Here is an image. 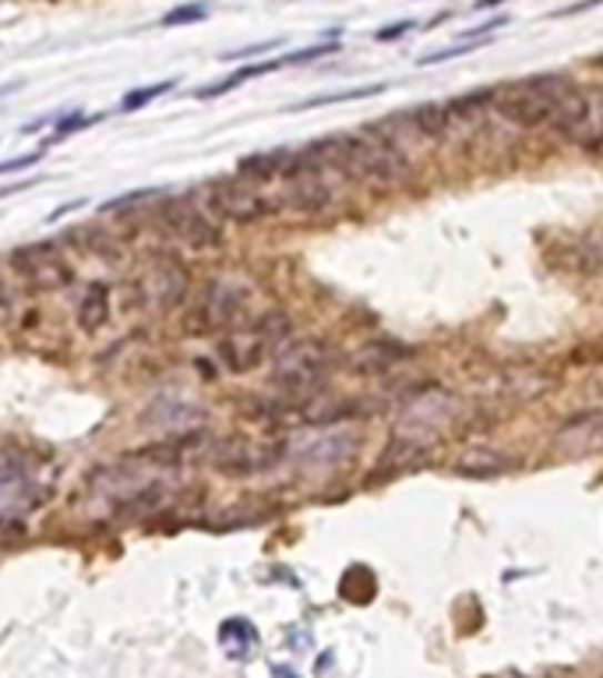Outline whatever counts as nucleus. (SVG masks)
<instances>
[{
    "label": "nucleus",
    "mask_w": 603,
    "mask_h": 678,
    "mask_svg": "<svg viewBox=\"0 0 603 678\" xmlns=\"http://www.w3.org/2000/svg\"><path fill=\"white\" fill-rule=\"evenodd\" d=\"M290 156L293 152H261V156H251V159L240 163V177H248V181H272V177L287 173Z\"/></svg>",
    "instance_id": "nucleus-17"
},
{
    "label": "nucleus",
    "mask_w": 603,
    "mask_h": 678,
    "mask_svg": "<svg viewBox=\"0 0 603 678\" xmlns=\"http://www.w3.org/2000/svg\"><path fill=\"white\" fill-rule=\"evenodd\" d=\"M287 206L293 212H321L332 206V185L321 177V170H304V173H293L290 177V188H287Z\"/></svg>",
    "instance_id": "nucleus-12"
},
{
    "label": "nucleus",
    "mask_w": 603,
    "mask_h": 678,
    "mask_svg": "<svg viewBox=\"0 0 603 678\" xmlns=\"http://www.w3.org/2000/svg\"><path fill=\"white\" fill-rule=\"evenodd\" d=\"M78 329L96 336L99 329H103L110 322V287L107 283H89L86 293H82V301H78Z\"/></svg>",
    "instance_id": "nucleus-16"
},
{
    "label": "nucleus",
    "mask_w": 603,
    "mask_h": 678,
    "mask_svg": "<svg viewBox=\"0 0 603 678\" xmlns=\"http://www.w3.org/2000/svg\"><path fill=\"white\" fill-rule=\"evenodd\" d=\"M290 339V318L283 311H261L251 322H240L219 339V361L233 375H248L275 357V350Z\"/></svg>",
    "instance_id": "nucleus-2"
},
{
    "label": "nucleus",
    "mask_w": 603,
    "mask_h": 678,
    "mask_svg": "<svg viewBox=\"0 0 603 678\" xmlns=\"http://www.w3.org/2000/svg\"><path fill=\"white\" fill-rule=\"evenodd\" d=\"M11 266L14 272L26 279L32 290H64L74 272L68 266V258L60 255L53 245H29V248H18L11 255Z\"/></svg>",
    "instance_id": "nucleus-9"
},
{
    "label": "nucleus",
    "mask_w": 603,
    "mask_h": 678,
    "mask_svg": "<svg viewBox=\"0 0 603 678\" xmlns=\"http://www.w3.org/2000/svg\"><path fill=\"white\" fill-rule=\"evenodd\" d=\"M8 308V293H4V287H0V311Z\"/></svg>",
    "instance_id": "nucleus-24"
},
{
    "label": "nucleus",
    "mask_w": 603,
    "mask_h": 678,
    "mask_svg": "<svg viewBox=\"0 0 603 678\" xmlns=\"http://www.w3.org/2000/svg\"><path fill=\"white\" fill-rule=\"evenodd\" d=\"M248 305V290L233 279H209L194 293L191 308L184 311V332L188 336H219L237 326L240 311Z\"/></svg>",
    "instance_id": "nucleus-6"
},
{
    "label": "nucleus",
    "mask_w": 603,
    "mask_h": 678,
    "mask_svg": "<svg viewBox=\"0 0 603 678\" xmlns=\"http://www.w3.org/2000/svg\"><path fill=\"white\" fill-rule=\"evenodd\" d=\"M201 14H205V11H201V8H180V11L167 14L163 22H167V26H177V22H191V18H201Z\"/></svg>",
    "instance_id": "nucleus-21"
},
{
    "label": "nucleus",
    "mask_w": 603,
    "mask_h": 678,
    "mask_svg": "<svg viewBox=\"0 0 603 678\" xmlns=\"http://www.w3.org/2000/svg\"><path fill=\"white\" fill-rule=\"evenodd\" d=\"M279 460L275 446H258L251 438H227L212 449V467L227 477H251L269 470Z\"/></svg>",
    "instance_id": "nucleus-10"
},
{
    "label": "nucleus",
    "mask_w": 603,
    "mask_h": 678,
    "mask_svg": "<svg viewBox=\"0 0 603 678\" xmlns=\"http://www.w3.org/2000/svg\"><path fill=\"white\" fill-rule=\"evenodd\" d=\"M512 467H515V460L509 452L491 449V446H473L452 463V473L470 477V481H494V477L509 473Z\"/></svg>",
    "instance_id": "nucleus-13"
},
{
    "label": "nucleus",
    "mask_w": 603,
    "mask_h": 678,
    "mask_svg": "<svg viewBox=\"0 0 603 678\" xmlns=\"http://www.w3.org/2000/svg\"><path fill=\"white\" fill-rule=\"evenodd\" d=\"M455 413V400L445 392H428V396H416V400L402 410V431L406 438H416V431H431L449 425Z\"/></svg>",
    "instance_id": "nucleus-11"
},
{
    "label": "nucleus",
    "mask_w": 603,
    "mask_h": 678,
    "mask_svg": "<svg viewBox=\"0 0 603 678\" xmlns=\"http://www.w3.org/2000/svg\"><path fill=\"white\" fill-rule=\"evenodd\" d=\"M335 353L325 339H287L272 357V386L287 400H304L325 386Z\"/></svg>",
    "instance_id": "nucleus-4"
},
{
    "label": "nucleus",
    "mask_w": 603,
    "mask_h": 678,
    "mask_svg": "<svg viewBox=\"0 0 603 678\" xmlns=\"http://www.w3.org/2000/svg\"><path fill=\"white\" fill-rule=\"evenodd\" d=\"M159 219H163V227L191 251H212L223 245V233H219L215 219L209 216L205 206H198L194 198H167L163 209H159Z\"/></svg>",
    "instance_id": "nucleus-8"
},
{
    "label": "nucleus",
    "mask_w": 603,
    "mask_h": 678,
    "mask_svg": "<svg viewBox=\"0 0 603 678\" xmlns=\"http://www.w3.org/2000/svg\"><path fill=\"white\" fill-rule=\"evenodd\" d=\"M32 502H36L32 477L14 463H0V512H22Z\"/></svg>",
    "instance_id": "nucleus-15"
},
{
    "label": "nucleus",
    "mask_w": 603,
    "mask_h": 678,
    "mask_svg": "<svg viewBox=\"0 0 603 678\" xmlns=\"http://www.w3.org/2000/svg\"><path fill=\"white\" fill-rule=\"evenodd\" d=\"M371 131H374V138H381V142H389L395 149H399V142H406V138H424L413 121V113H392L385 121H374Z\"/></svg>",
    "instance_id": "nucleus-18"
},
{
    "label": "nucleus",
    "mask_w": 603,
    "mask_h": 678,
    "mask_svg": "<svg viewBox=\"0 0 603 678\" xmlns=\"http://www.w3.org/2000/svg\"><path fill=\"white\" fill-rule=\"evenodd\" d=\"M413 113V121H416V128H420V134L424 138H441L445 134V128H449V107H441V103H424V107H416V110H410Z\"/></svg>",
    "instance_id": "nucleus-19"
},
{
    "label": "nucleus",
    "mask_w": 603,
    "mask_h": 678,
    "mask_svg": "<svg viewBox=\"0 0 603 678\" xmlns=\"http://www.w3.org/2000/svg\"><path fill=\"white\" fill-rule=\"evenodd\" d=\"M173 82H159V86H152V89H145V92H131V96H124V110H134V107H145L149 99H155L159 92H167Z\"/></svg>",
    "instance_id": "nucleus-20"
},
{
    "label": "nucleus",
    "mask_w": 603,
    "mask_h": 678,
    "mask_svg": "<svg viewBox=\"0 0 603 678\" xmlns=\"http://www.w3.org/2000/svg\"><path fill=\"white\" fill-rule=\"evenodd\" d=\"M575 82H569L565 74H533L512 82L505 89H498L494 107L505 117L509 124L519 128H540V124H554V117L565 103V96L572 92Z\"/></svg>",
    "instance_id": "nucleus-3"
},
{
    "label": "nucleus",
    "mask_w": 603,
    "mask_h": 678,
    "mask_svg": "<svg viewBox=\"0 0 603 678\" xmlns=\"http://www.w3.org/2000/svg\"><path fill=\"white\" fill-rule=\"evenodd\" d=\"M188 293H191L188 266L173 255H155V258H149V266L142 269V276L134 279L131 305L138 301V308H142V311L167 315V311H177L180 305H184Z\"/></svg>",
    "instance_id": "nucleus-5"
},
{
    "label": "nucleus",
    "mask_w": 603,
    "mask_h": 678,
    "mask_svg": "<svg viewBox=\"0 0 603 678\" xmlns=\"http://www.w3.org/2000/svg\"><path fill=\"white\" fill-rule=\"evenodd\" d=\"M39 159V152H29V156H18V159H8V163H0V173H11V170H22V167H32Z\"/></svg>",
    "instance_id": "nucleus-22"
},
{
    "label": "nucleus",
    "mask_w": 603,
    "mask_h": 678,
    "mask_svg": "<svg viewBox=\"0 0 603 678\" xmlns=\"http://www.w3.org/2000/svg\"><path fill=\"white\" fill-rule=\"evenodd\" d=\"M201 202H205V209L215 219H227V223H240V227L258 223V219H265L272 212V202L248 177H219V181L205 188Z\"/></svg>",
    "instance_id": "nucleus-7"
},
{
    "label": "nucleus",
    "mask_w": 603,
    "mask_h": 678,
    "mask_svg": "<svg viewBox=\"0 0 603 678\" xmlns=\"http://www.w3.org/2000/svg\"><path fill=\"white\" fill-rule=\"evenodd\" d=\"M406 29H413V22H399V26H389L385 32H378V39H381V43H385V39H395V36H402V32H406Z\"/></svg>",
    "instance_id": "nucleus-23"
},
{
    "label": "nucleus",
    "mask_w": 603,
    "mask_h": 678,
    "mask_svg": "<svg viewBox=\"0 0 603 678\" xmlns=\"http://www.w3.org/2000/svg\"><path fill=\"white\" fill-rule=\"evenodd\" d=\"M353 449H356V435H350V431H325V435H318L314 442L304 446V463H311V467H332V463L350 460Z\"/></svg>",
    "instance_id": "nucleus-14"
},
{
    "label": "nucleus",
    "mask_w": 603,
    "mask_h": 678,
    "mask_svg": "<svg viewBox=\"0 0 603 678\" xmlns=\"http://www.w3.org/2000/svg\"><path fill=\"white\" fill-rule=\"evenodd\" d=\"M304 170H339L350 181L392 188L410 177V159L395 146L381 142V138H360V134H335L318 138L304 152L290 156L287 177Z\"/></svg>",
    "instance_id": "nucleus-1"
}]
</instances>
